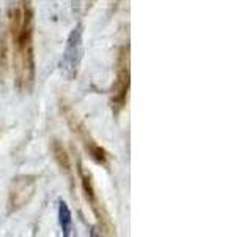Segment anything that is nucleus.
<instances>
[{
    "instance_id": "obj_1",
    "label": "nucleus",
    "mask_w": 252,
    "mask_h": 237,
    "mask_svg": "<svg viewBox=\"0 0 252 237\" xmlns=\"http://www.w3.org/2000/svg\"><path fill=\"white\" fill-rule=\"evenodd\" d=\"M33 10L30 0H22L10 13V40L13 46V67L16 87L30 92L35 84V51H33Z\"/></svg>"
},
{
    "instance_id": "obj_2",
    "label": "nucleus",
    "mask_w": 252,
    "mask_h": 237,
    "mask_svg": "<svg viewBox=\"0 0 252 237\" xmlns=\"http://www.w3.org/2000/svg\"><path fill=\"white\" fill-rule=\"evenodd\" d=\"M77 174H79V180H81V187H82V193L85 201L89 202L90 209L93 212L94 218L98 221V226L101 229V234L104 236H115V226L112 225V220H110L109 212L106 210L104 204H102L99 195L96 193V188H94V182L93 176L90 171H87L81 158H77Z\"/></svg>"
},
{
    "instance_id": "obj_3",
    "label": "nucleus",
    "mask_w": 252,
    "mask_h": 237,
    "mask_svg": "<svg viewBox=\"0 0 252 237\" xmlns=\"http://www.w3.org/2000/svg\"><path fill=\"white\" fill-rule=\"evenodd\" d=\"M62 114H63V117H65V120L71 128V131H73L76 134V138L82 142V146L87 150L89 157L94 163H98L101 166H106L107 168L109 166V154L93 139L90 131L87 130L85 123L81 120V117L76 114V111L69 105H66V103H62Z\"/></svg>"
},
{
    "instance_id": "obj_4",
    "label": "nucleus",
    "mask_w": 252,
    "mask_h": 237,
    "mask_svg": "<svg viewBox=\"0 0 252 237\" xmlns=\"http://www.w3.org/2000/svg\"><path fill=\"white\" fill-rule=\"evenodd\" d=\"M129 85H131L129 44H125L118 49L117 54V79L112 85V98H110V105H112V111L115 116L120 114V111L128 103Z\"/></svg>"
},
{
    "instance_id": "obj_5",
    "label": "nucleus",
    "mask_w": 252,
    "mask_h": 237,
    "mask_svg": "<svg viewBox=\"0 0 252 237\" xmlns=\"http://www.w3.org/2000/svg\"><path fill=\"white\" fill-rule=\"evenodd\" d=\"M36 190L35 176H19L11 182L10 195H8V213H14L32 201Z\"/></svg>"
},
{
    "instance_id": "obj_6",
    "label": "nucleus",
    "mask_w": 252,
    "mask_h": 237,
    "mask_svg": "<svg viewBox=\"0 0 252 237\" xmlns=\"http://www.w3.org/2000/svg\"><path fill=\"white\" fill-rule=\"evenodd\" d=\"M81 29H76L69 35L66 52L63 55V70L68 78H74L77 75L79 57H81Z\"/></svg>"
},
{
    "instance_id": "obj_7",
    "label": "nucleus",
    "mask_w": 252,
    "mask_h": 237,
    "mask_svg": "<svg viewBox=\"0 0 252 237\" xmlns=\"http://www.w3.org/2000/svg\"><path fill=\"white\" fill-rule=\"evenodd\" d=\"M51 152H52V157L57 166L60 168V171L68 176L69 179L73 177V168H71V158H69V154L68 150L65 149V146L62 144L60 141L54 139L52 144H51Z\"/></svg>"
},
{
    "instance_id": "obj_8",
    "label": "nucleus",
    "mask_w": 252,
    "mask_h": 237,
    "mask_svg": "<svg viewBox=\"0 0 252 237\" xmlns=\"http://www.w3.org/2000/svg\"><path fill=\"white\" fill-rule=\"evenodd\" d=\"M59 218H60V226L63 229V234L69 236L71 225H73V218H71V210H69V207L66 205V202H63V201H60Z\"/></svg>"
},
{
    "instance_id": "obj_9",
    "label": "nucleus",
    "mask_w": 252,
    "mask_h": 237,
    "mask_svg": "<svg viewBox=\"0 0 252 237\" xmlns=\"http://www.w3.org/2000/svg\"><path fill=\"white\" fill-rule=\"evenodd\" d=\"M8 40H6V35L2 38V41H0V67L3 70H6V63H8V59H10V54H8Z\"/></svg>"
},
{
    "instance_id": "obj_10",
    "label": "nucleus",
    "mask_w": 252,
    "mask_h": 237,
    "mask_svg": "<svg viewBox=\"0 0 252 237\" xmlns=\"http://www.w3.org/2000/svg\"><path fill=\"white\" fill-rule=\"evenodd\" d=\"M118 2H120V0H117V3H118Z\"/></svg>"
}]
</instances>
